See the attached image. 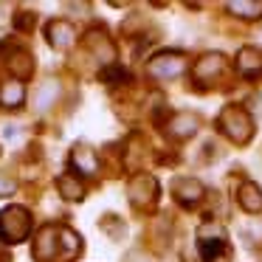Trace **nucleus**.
<instances>
[{"instance_id":"f257e3e1","label":"nucleus","mask_w":262,"mask_h":262,"mask_svg":"<svg viewBox=\"0 0 262 262\" xmlns=\"http://www.w3.org/2000/svg\"><path fill=\"white\" fill-rule=\"evenodd\" d=\"M31 231V217L26 209L12 206V209L0 211V239L6 243H23Z\"/></svg>"},{"instance_id":"f03ea898","label":"nucleus","mask_w":262,"mask_h":262,"mask_svg":"<svg viewBox=\"0 0 262 262\" xmlns=\"http://www.w3.org/2000/svg\"><path fill=\"white\" fill-rule=\"evenodd\" d=\"M220 127L226 136H231L234 141H248L251 138V119L239 107H228L220 116Z\"/></svg>"},{"instance_id":"7ed1b4c3","label":"nucleus","mask_w":262,"mask_h":262,"mask_svg":"<svg viewBox=\"0 0 262 262\" xmlns=\"http://www.w3.org/2000/svg\"><path fill=\"white\" fill-rule=\"evenodd\" d=\"M59 228L46 226L40 234H37V243H34V259L37 262H54L59 254Z\"/></svg>"},{"instance_id":"20e7f679","label":"nucleus","mask_w":262,"mask_h":262,"mask_svg":"<svg viewBox=\"0 0 262 262\" xmlns=\"http://www.w3.org/2000/svg\"><path fill=\"white\" fill-rule=\"evenodd\" d=\"M46 34H48V42H51L54 48H59V51H65V48H71L76 42L74 26L65 23V20H54V23H48Z\"/></svg>"},{"instance_id":"39448f33","label":"nucleus","mask_w":262,"mask_h":262,"mask_svg":"<svg viewBox=\"0 0 262 262\" xmlns=\"http://www.w3.org/2000/svg\"><path fill=\"white\" fill-rule=\"evenodd\" d=\"M183 68H186V62H183V57H178V54H172V57L169 54H161V57H155L152 62H149V74L161 76V79L181 74Z\"/></svg>"},{"instance_id":"423d86ee","label":"nucleus","mask_w":262,"mask_h":262,"mask_svg":"<svg viewBox=\"0 0 262 262\" xmlns=\"http://www.w3.org/2000/svg\"><path fill=\"white\" fill-rule=\"evenodd\" d=\"M71 164H74V169L82 172V175H96V172H99L96 152H93L91 147H85V144L74 147V152H71Z\"/></svg>"},{"instance_id":"0eeeda50","label":"nucleus","mask_w":262,"mask_h":262,"mask_svg":"<svg viewBox=\"0 0 262 262\" xmlns=\"http://www.w3.org/2000/svg\"><path fill=\"white\" fill-rule=\"evenodd\" d=\"M26 99V88L20 79H9L0 85V104L3 107H20Z\"/></svg>"},{"instance_id":"6e6552de","label":"nucleus","mask_w":262,"mask_h":262,"mask_svg":"<svg viewBox=\"0 0 262 262\" xmlns=\"http://www.w3.org/2000/svg\"><path fill=\"white\" fill-rule=\"evenodd\" d=\"M57 99H59V82L57 79H48V82H42V85H40L34 104H37V110H48Z\"/></svg>"},{"instance_id":"1a4fd4ad","label":"nucleus","mask_w":262,"mask_h":262,"mask_svg":"<svg viewBox=\"0 0 262 262\" xmlns=\"http://www.w3.org/2000/svg\"><path fill=\"white\" fill-rule=\"evenodd\" d=\"M239 71L248 76L259 74L262 71V51L259 48H245L243 54H239Z\"/></svg>"},{"instance_id":"9d476101","label":"nucleus","mask_w":262,"mask_h":262,"mask_svg":"<svg viewBox=\"0 0 262 262\" xmlns=\"http://www.w3.org/2000/svg\"><path fill=\"white\" fill-rule=\"evenodd\" d=\"M57 186H59V192H62L68 200H82V194H85V189H82V183L76 181L74 175H62V178L57 181Z\"/></svg>"},{"instance_id":"9b49d317","label":"nucleus","mask_w":262,"mask_h":262,"mask_svg":"<svg viewBox=\"0 0 262 262\" xmlns=\"http://www.w3.org/2000/svg\"><path fill=\"white\" fill-rule=\"evenodd\" d=\"M239 200H243V206H245L248 211H259V209H262V194H259V189H256L254 183H245Z\"/></svg>"},{"instance_id":"f8f14e48","label":"nucleus","mask_w":262,"mask_h":262,"mask_svg":"<svg viewBox=\"0 0 262 262\" xmlns=\"http://www.w3.org/2000/svg\"><path fill=\"white\" fill-rule=\"evenodd\" d=\"M228 9L237 12L239 17H248V20H254L262 14V3H228Z\"/></svg>"},{"instance_id":"ddd939ff","label":"nucleus","mask_w":262,"mask_h":262,"mask_svg":"<svg viewBox=\"0 0 262 262\" xmlns=\"http://www.w3.org/2000/svg\"><path fill=\"white\" fill-rule=\"evenodd\" d=\"M59 237H62L59 243L65 245V254H62V256H74L76 251H79V237H76L71 228H59Z\"/></svg>"},{"instance_id":"4468645a","label":"nucleus","mask_w":262,"mask_h":262,"mask_svg":"<svg viewBox=\"0 0 262 262\" xmlns=\"http://www.w3.org/2000/svg\"><path fill=\"white\" fill-rule=\"evenodd\" d=\"M175 127H178V136H189L192 130H198V119L194 116H189V113H183V116H178V121H175Z\"/></svg>"},{"instance_id":"2eb2a0df","label":"nucleus","mask_w":262,"mask_h":262,"mask_svg":"<svg viewBox=\"0 0 262 262\" xmlns=\"http://www.w3.org/2000/svg\"><path fill=\"white\" fill-rule=\"evenodd\" d=\"M178 189H181V200H198L200 198V183H194V181H181Z\"/></svg>"},{"instance_id":"dca6fc26","label":"nucleus","mask_w":262,"mask_h":262,"mask_svg":"<svg viewBox=\"0 0 262 262\" xmlns=\"http://www.w3.org/2000/svg\"><path fill=\"white\" fill-rule=\"evenodd\" d=\"M12 192H14V181L9 175H3V172H0V198H9Z\"/></svg>"}]
</instances>
